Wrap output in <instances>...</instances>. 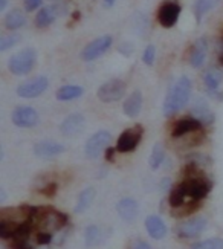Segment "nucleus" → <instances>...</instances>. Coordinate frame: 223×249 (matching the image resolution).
<instances>
[{
  "label": "nucleus",
  "instance_id": "f257e3e1",
  "mask_svg": "<svg viewBox=\"0 0 223 249\" xmlns=\"http://www.w3.org/2000/svg\"><path fill=\"white\" fill-rule=\"evenodd\" d=\"M191 98V80L187 75H182L172 88H170L164 101V115L173 116L182 110Z\"/></svg>",
  "mask_w": 223,
  "mask_h": 249
},
{
  "label": "nucleus",
  "instance_id": "f03ea898",
  "mask_svg": "<svg viewBox=\"0 0 223 249\" xmlns=\"http://www.w3.org/2000/svg\"><path fill=\"white\" fill-rule=\"evenodd\" d=\"M69 217L65 213H60L54 208H38L35 217L33 220V223L37 225V228H40L41 231L46 232H54V231H60L68 225Z\"/></svg>",
  "mask_w": 223,
  "mask_h": 249
},
{
  "label": "nucleus",
  "instance_id": "7ed1b4c3",
  "mask_svg": "<svg viewBox=\"0 0 223 249\" xmlns=\"http://www.w3.org/2000/svg\"><path fill=\"white\" fill-rule=\"evenodd\" d=\"M37 61V52L33 48H25L14 53L8 61V69L14 75H26L34 69Z\"/></svg>",
  "mask_w": 223,
  "mask_h": 249
},
{
  "label": "nucleus",
  "instance_id": "20e7f679",
  "mask_svg": "<svg viewBox=\"0 0 223 249\" xmlns=\"http://www.w3.org/2000/svg\"><path fill=\"white\" fill-rule=\"evenodd\" d=\"M31 230H33V223L31 222H14V220L0 222V237L3 240L28 239Z\"/></svg>",
  "mask_w": 223,
  "mask_h": 249
},
{
  "label": "nucleus",
  "instance_id": "39448f33",
  "mask_svg": "<svg viewBox=\"0 0 223 249\" xmlns=\"http://www.w3.org/2000/svg\"><path fill=\"white\" fill-rule=\"evenodd\" d=\"M144 136V127L141 124H136L130 128L124 130L116 141V150L120 153H130L137 145H139L141 139Z\"/></svg>",
  "mask_w": 223,
  "mask_h": 249
},
{
  "label": "nucleus",
  "instance_id": "423d86ee",
  "mask_svg": "<svg viewBox=\"0 0 223 249\" xmlns=\"http://www.w3.org/2000/svg\"><path fill=\"white\" fill-rule=\"evenodd\" d=\"M127 90V84L125 81L120 80V78H113L105 81L101 88L97 92L98 100L103 103H115L122 100V96L125 95Z\"/></svg>",
  "mask_w": 223,
  "mask_h": 249
},
{
  "label": "nucleus",
  "instance_id": "0eeeda50",
  "mask_svg": "<svg viewBox=\"0 0 223 249\" xmlns=\"http://www.w3.org/2000/svg\"><path fill=\"white\" fill-rule=\"evenodd\" d=\"M112 141V135L107 130H100V132L93 133L89 139L86 145H84V153L89 159H97L104 150L109 148V144Z\"/></svg>",
  "mask_w": 223,
  "mask_h": 249
},
{
  "label": "nucleus",
  "instance_id": "6e6552de",
  "mask_svg": "<svg viewBox=\"0 0 223 249\" xmlns=\"http://www.w3.org/2000/svg\"><path fill=\"white\" fill-rule=\"evenodd\" d=\"M113 43L112 36H101L98 38L92 40L89 45L84 46V49L81 51V60L83 61H93L98 57H101L103 53H105Z\"/></svg>",
  "mask_w": 223,
  "mask_h": 249
},
{
  "label": "nucleus",
  "instance_id": "1a4fd4ad",
  "mask_svg": "<svg viewBox=\"0 0 223 249\" xmlns=\"http://www.w3.org/2000/svg\"><path fill=\"white\" fill-rule=\"evenodd\" d=\"M49 86V80L46 77H35L25 83H22L17 88V95L20 98H37L43 92H46Z\"/></svg>",
  "mask_w": 223,
  "mask_h": 249
},
{
  "label": "nucleus",
  "instance_id": "9d476101",
  "mask_svg": "<svg viewBox=\"0 0 223 249\" xmlns=\"http://www.w3.org/2000/svg\"><path fill=\"white\" fill-rule=\"evenodd\" d=\"M13 123L20 128H31L38 124L40 116L35 109L29 106H20L13 112Z\"/></svg>",
  "mask_w": 223,
  "mask_h": 249
},
{
  "label": "nucleus",
  "instance_id": "9b49d317",
  "mask_svg": "<svg viewBox=\"0 0 223 249\" xmlns=\"http://www.w3.org/2000/svg\"><path fill=\"white\" fill-rule=\"evenodd\" d=\"M180 16V5L176 2H164L157 9V20L164 28L176 26Z\"/></svg>",
  "mask_w": 223,
  "mask_h": 249
},
{
  "label": "nucleus",
  "instance_id": "f8f14e48",
  "mask_svg": "<svg viewBox=\"0 0 223 249\" xmlns=\"http://www.w3.org/2000/svg\"><path fill=\"white\" fill-rule=\"evenodd\" d=\"M187 185V194L191 200H204L209 193V182L206 180V176H200L194 179H184Z\"/></svg>",
  "mask_w": 223,
  "mask_h": 249
},
{
  "label": "nucleus",
  "instance_id": "ddd939ff",
  "mask_svg": "<svg viewBox=\"0 0 223 249\" xmlns=\"http://www.w3.org/2000/svg\"><path fill=\"white\" fill-rule=\"evenodd\" d=\"M206 228V220L204 217H193L177 226V235L180 239H194Z\"/></svg>",
  "mask_w": 223,
  "mask_h": 249
},
{
  "label": "nucleus",
  "instance_id": "4468645a",
  "mask_svg": "<svg viewBox=\"0 0 223 249\" xmlns=\"http://www.w3.org/2000/svg\"><path fill=\"white\" fill-rule=\"evenodd\" d=\"M206 57H208V41L206 38L200 37L193 43V46L189 49V55H188L189 64L194 69H200L205 64Z\"/></svg>",
  "mask_w": 223,
  "mask_h": 249
},
{
  "label": "nucleus",
  "instance_id": "2eb2a0df",
  "mask_svg": "<svg viewBox=\"0 0 223 249\" xmlns=\"http://www.w3.org/2000/svg\"><path fill=\"white\" fill-rule=\"evenodd\" d=\"M202 130V123L199 120H196L194 116H187V118H180L179 121H176V124L173 125L172 130V136L174 139L184 138L189 133H196Z\"/></svg>",
  "mask_w": 223,
  "mask_h": 249
},
{
  "label": "nucleus",
  "instance_id": "dca6fc26",
  "mask_svg": "<svg viewBox=\"0 0 223 249\" xmlns=\"http://www.w3.org/2000/svg\"><path fill=\"white\" fill-rule=\"evenodd\" d=\"M84 125H86V118L81 113H72L65 118V121L60 124V132L68 138L77 136L83 132Z\"/></svg>",
  "mask_w": 223,
  "mask_h": 249
},
{
  "label": "nucleus",
  "instance_id": "f3484780",
  "mask_svg": "<svg viewBox=\"0 0 223 249\" xmlns=\"http://www.w3.org/2000/svg\"><path fill=\"white\" fill-rule=\"evenodd\" d=\"M65 151V145L55 142V141H40L34 145V153L35 156L41 159H52L60 156Z\"/></svg>",
  "mask_w": 223,
  "mask_h": 249
},
{
  "label": "nucleus",
  "instance_id": "a211bd4d",
  "mask_svg": "<svg viewBox=\"0 0 223 249\" xmlns=\"http://www.w3.org/2000/svg\"><path fill=\"white\" fill-rule=\"evenodd\" d=\"M116 213L124 222H133L139 214V203L132 197H124L116 203Z\"/></svg>",
  "mask_w": 223,
  "mask_h": 249
},
{
  "label": "nucleus",
  "instance_id": "6ab92c4d",
  "mask_svg": "<svg viewBox=\"0 0 223 249\" xmlns=\"http://www.w3.org/2000/svg\"><path fill=\"white\" fill-rule=\"evenodd\" d=\"M145 230L150 234L152 239L154 240H161L167 235V225L165 222L159 217V215H148L145 219Z\"/></svg>",
  "mask_w": 223,
  "mask_h": 249
},
{
  "label": "nucleus",
  "instance_id": "aec40b11",
  "mask_svg": "<svg viewBox=\"0 0 223 249\" xmlns=\"http://www.w3.org/2000/svg\"><path fill=\"white\" fill-rule=\"evenodd\" d=\"M191 112H193V116L196 118V120H199L202 124H211L212 121H214V113L211 112L206 100H204L202 96H199V98L194 100Z\"/></svg>",
  "mask_w": 223,
  "mask_h": 249
},
{
  "label": "nucleus",
  "instance_id": "412c9836",
  "mask_svg": "<svg viewBox=\"0 0 223 249\" xmlns=\"http://www.w3.org/2000/svg\"><path fill=\"white\" fill-rule=\"evenodd\" d=\"M142 109V93L139 90H135L130 96H127V100L124 101L122 110L129 118H136L141 113Z\"/></svg>",
  "mask_w": 223,
  "mask_h": 249
},
{
  "label": "nucleus",
  "instance_id": "4be33fe9",
  "mask_svg": "<svg viewBox=\"0 0 223 249\" xmlns=\"http://www.w3.org/2000/svg\"><path fill=\"white\" fill-rule=\"evenodd\" d=\"M185 197H188L187 194V185L185 182H179L177 185H174L172 188V191H170V197H168V203L172 208H179L182 207V205L185 203Z\"/></svg>",
  "mask_w": 223,
  "mask_h": 249
},
{
  "label": "nucleus",
  "instance_id": "5701e85b",
  "mask_svg": "<svg viewBox=\"0 0 223 249\" xmlns=\"http://www.w3.org/2000/svg\"><path fill=\"white\" fill-rule=\"evenodd\" d=\"M95 196H97V191H95V188H92V187L84 188V190L80 193L78 200H77V205H75V208H73V213H75V214H81V213L86 211V210L90 207V205H92Z\"/></svg>",
  "mask_w": 223,
  "mask_h": 249
},
{
  "label": "nucleus",
  "instance_id": "b1692460",
  "mask_svg": "<svg viewBox=\"0 0 223 249\" xmlns=\"http://www.w3.org/2000/svg\"><path fill=\"white\" fill-rule=\"evenodd\" d=\"M57 18V9L55 6H46L41 8L37 16H35V25L38 28H48L49 25H52Z\"/></svg>",
  "mask_w": 223,
  "mask_h": 249
},
{
  "label": "nucleus",
  "instance_id": "393cba45",
  "mask_svg": "<svg viewBox=\"0 0 223 249\" xmlns=\"http://www.w3.org/2000/svg\"><path fill=\"white\" fill-rule=\"evenodd\" d=\"M26 23V17L23 14V11L20 9H11L5 17V28L9 31H16L25 26Z\"/></svg>",
  "mask_w": 223,
  "mask_h": 249
},
{
  "label": "nucleus",
  "instance_id": "a878e982",
  "mask_svg": "<svg viewBox=\"0 0 223 249\" xmlns=\"http://www.w3.org/2000/svg\"><path fill=\"white\" fill-rule=\"evenodd\" d=\"M83 88L75 84H68V86H63L60 88L55 93V98L58 101H72V100H77L83 95Z\"/></svg>",
  "mask_w": 223,
  "mask_h": 249
},
{
  "label": "nucleus",
  "instance_id": "bb28decb",
  "mask_svg": "<svg viewBox=\"0 0 223 249\" xmlns=\"http://www.w3.org/2000/svg\"><path fill=\"white\" fill-rule=\"evenodd\" d=\"M104 240V234H103V230L97 225H90L86 228L84 231V243L89 248H93V246H98L100 243H103Z\"/></svg>",
  "mask_w": 223,
  "mask_h": 249
},
{
  "label": "nucleus",
  "instance_id": "cd10ccee",
  "mask_svg": "<svg viewBox=\"0 0 223 249\" xmlns=\"http://www.w3.org/2000/svg\"><path fill=\"white\" fill-rule=\"evenodd\" d=\"M223 80V75L219 69H208L204 73V84L209 92H216Z\"/></svg>",
  "mask_w": 223,
  "mask_h": 249
},
{
  "label": "nucleus",
  "instance_id": "c85d7f7f",
  "mask_svg": "<svg viewBox=\"0 0 223 249\" xmlns=\"http://www.w3.org/2000/svg\"><path fill=\"white\" fill-rule=\"evenodd\" d=\"M219 2H220V0H196V3H194V17H196L197 23H200L202 18H204V16L208 14L212 8H216Z\"/></svg>",
  "mask_w": 223,
  "mask_h": 249
},
{
  "label": "nucleus",
  "instance_id": "c756f323",
  "mask_svg": "<svg viewBox=\"0 0 223 249\" xmlns=\"http://www.w3.org/2000/svg\"><path fill=\"white\" fill-rule=\"evenodd\" d=\"M202 207V200H191V202H185L182 207L179 208H172L173 210V215L174 217H185V215L194 214L199 208Z\"/></svg>",
  "mask_w": 223,
  "mask_h": 249
},
{
  "label": "nucleus",
  "instance_id": "7c9ffc66",
  "mask_svg": "<svg viewBox=\"0 0 223 249\" xmlns=\"http://www.w3.org/2000/svg\"><path fill=\"white\" fill-rule=\"evenodd\" d=\"M164 160H165V150L161 144H156L153 147V151H152V155H150V168L152 170H159V167H161L164 164Z\"/></svg>",
  "mask_w": 223,
  "mask_h": 249
},
{
  "label": "nucleus",
  "instance_id": "2f4dec72",
  "mask_svg": "<svg viewBox=\"0 0 223 249\" xmlns=\"http://www.w3.org/2000/svg\"><path fill=\"white\" fill-rule=\"evenodd\" d=\"M191 249H223V239H217V237H214V239L199 242Z\"/></svg>",
  "mask_w": 223,
  "mask_h": 249
},
{
  "label": "nucleus",
  "instance_id": "473e14b6",
  "mask_svg": "<svg viewBox=\"0 0 223 249\" xmlns=\"http://www.w3.org/2000/svg\"><path fill=\"white\" fill-rule=\"evenodd\" d=\"M20 41V36L18 34H11V36H2L0 38V51L5 52L8 51L9 48H13L14 45Z\"/></svg>",
  "mask_w": 223,
  "mask_h": 249
},
{
  "label": "nucleus",
  "instance_id": "72a5a7b5",
  "mask_svg": "<svg viewBox=\"0 0 223 249\" xmlns=\"http://www.w3.org/2000/svg\"><path fill=\"white\" fill-rule=\"evenodd\" d=\"M154 60H156V48L153 45H148L142 52V61L147 66H153Z\"/></svg>",
  "mask_w": 223,
  "mask_h": 249
},
{
  "label": "nucleus",
  "instance_id": "f704fd0d",
  "mask_svg": "<svg viewBox=\"0 0 223 249\" xmlns=\"http://www.w3.org/2000/svg\"><path fill=\"white\" fill-rule=\"evenodd\" d=\"M41 194H43V196H46V197H54L55 194H57V191H58V185L55 182H48L46 185H43L40 190H38Z\"/></svg>",
  "mask_w": 223,
  "mask_h": 249
},
{
  "label": "nucleus",
  "instance_id": "c9c22d12",
  "mask_svg": "<svg viewBox=\"0 0 223 249\" xmlns=\"http://www.w3.org/2000/svg\"><path fill=\"white\" fill-rule=\"evenodd\" d=\"M8 249H35L28 242V239H18V240H11L8 245Z\"/></svg>",
  "mask_w": 223,
  "mask_h": 249
},
{
  "label": "nucleus",
  "instance_id": "e433bc0d",
  "mask_svg": "<svg viewBox=\"0 0 223 249\" xmlns=\"http://www.w3.org/2000/svg\"><path fill=\"white\" fill-rule=\"evenodd\" d=\"M37 243L38 245H51L52 242H54V235H52V232H46V231H40L37 234Z\"/></svg>",
  "mask_w": 223,
  "mask_h": 249
},
{
  "label": "nucleus",
  "instance_id": "4c0bfd02",
  "mask_svg": "<svg viewBox=\"0 0 223 249\" xmlns=\"http://www.w3.org/2000/svg\"><path fill=\"white\" fill-rule=\"evenodd\" d=\"M189 160H191V162H194V164H197V165H208V164H209V158H208V156H204V155H200V153L191 155V156H189Z\"/></svg>",
  "mask_w": 223,
  "mask_h": 249
},
{
  "label": "nucleus",
  "instance_id": "58836bf2",
  "mask_svg": "<svg viewBox=\"0 0 223 249\" xmlns=\"http://www.w3.org/2000/svg\"><path fill=\"white\" fill-rule=\"evenodd\" d=\"M43 0H25V9L26 11H35L41 6Z\"/></svg>",
  "mask_w": 223,
  "mask_h": 249
},
{
  "label": "nucleus",
  "instance_id": "ea45409f",
  "mask_svg": "<svg viewBox=\"0 0 223 249\" xmlns=\"http://www.w3.org/2000/svg\"><path fill=\"white\" fill-rule=\"evenodd\" d=\"M132 249H152V246L148 245L145 240H136L132 246Z\"/></svg>",
  "mask_w": 223,
  "mask_h": 249
},
{
  "label": "nucleus",
  "instance_id": "a19ab883",
  "mask_svg": "<svg viewBox=\"0 0 223 249\" xmlns=\"http://www.w3.org/2000/svg\"><path fill=\"white\" fill-rule=\"evenodd\" d=\"M217 60L219 63L223 66V38L219 41V52H217Z\"/></svg>",
  "mask_w": 223,
  "mask_h": 249
},
{
  "label": "nucleus",
  "instance_id": "79ce46f5",
  "mask_svg": "<svg viewBox=\"0 0 223 249\" xmlns=\"http://www.w3.org/2000/svg\"><path fill=\"white\" fill-rule=\"evenodd\" d=\"M115 150H116V148H112V147L105 150V159H107L109 162H110V160H113V156H115Z\"/></svg>",
  "mask_w": 223,
  "mask_h": 249
},
{
  "label": "nucleus",
  "instance_id": "37998d69",
  "mask_svg": "<svg viewBox=\"0 0 223 249\" xmlns=\"http://www.w3.org/2000/svg\"><path fill=\"white\" fill-rule=\"evenodd\" d=\"M8 5V0H0V11H3Z\"/></svg>",
  "mask_w": 223,
  "mask_h": 249
},
{
  "label": "nucleus",
  "instance_id": "c03bdc74",
  "mask_svg": "<svg viewBox=\"0 0 223 249\" xmlns=\"http://www.w3.org/2000/svg\"><path fill=\"white\" fill-rule=\"evenodd\" d=\"M115 2H116V0H104V5L105 6H113Z\"/></svg>",
  "mask_w": 223,
  "mask_h": 249
},
{
  "label": "nucleus",
  "instance_id": "a18cd8bd",
  "mask_svg": "<svg viewBox=\"0 0 223 249\" xmlns=\"http://www.w3.org/2000/svg\"><path fill=\"white\" fill-rule=\"evenodd\" d=\"M35 249H49V245H38V248Z\"/></svg>",
  "mask_w": 223,
  "mask_h": 249
}]
</instances>
